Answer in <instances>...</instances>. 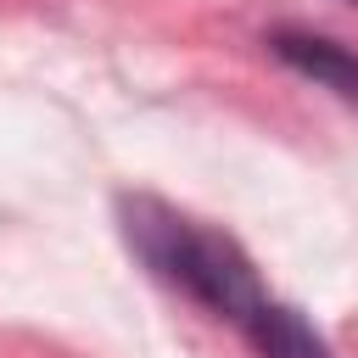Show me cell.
Masks as SVG:
<instances>
[{
    "label": "cell",
    "mask_w": 358,
    "mask_h": 358,
    "mask_svg": "<svg viewBox=\"0 0 358 358\" xmlns=\"http://www.w3.org/2000/svg\"><path fill=\"white\" fill-rule=\"evenodd\" d=\"M246 341L257 347V358H330L319 330L296 308H285V302H263L246 319Z\"/></svg>",
    "instance_id": "3"
},
{
    "label": "cell",
    "mask_w": 358,
    "mask_h": 358,
    "mask_svg": "<svg viewBox=\"0 0 358 358\" xmlns=\"http://www.w3.org/2000/svg\"><path fill=\"white\" fill-rule=\"evenodd\" d=\"M117 229L129 241V252L168 285H179L185 296H196L207 313L229 319L246 330V319L268 302L263 285H257V268L252 257L218 235V229H201L190 224L179 207H168L162 196H145V190H123L117 196Z\"/></svg>",
    "instance_id": "1"
},
{
    "label": "cell",
    "mask_w": 358,
    "mask_h": 358,
    "mask_svg": "<svg viewBox=\"0 0 358 358\" xmlns=\"http://www.w3.org/2000/svg\"><path fill=\"white\" fill-rule=\"evenodd\" d=\"M268 50H274L291 73H302V78H313L319 90H330V95H341L347 106H358V50H347V45H336V39H324V34H302V28H274V34H268Z\"/></svg>",
    "instance_id": "2"
},
{
    "label": "cell",
    "mask_w": 358,
    "mask_h": 358,
    "mask_svg": "<svg viewBox=\"0 0 358 358\" xmlns=\"http://www.w3.org/2000/svg\"><path fill=\"white\" fill-rule=\"evenodd\" d=\"M352 6H358V0H352Z\"/></svg>",
    "instance_id": "4"
}]
</instances>
